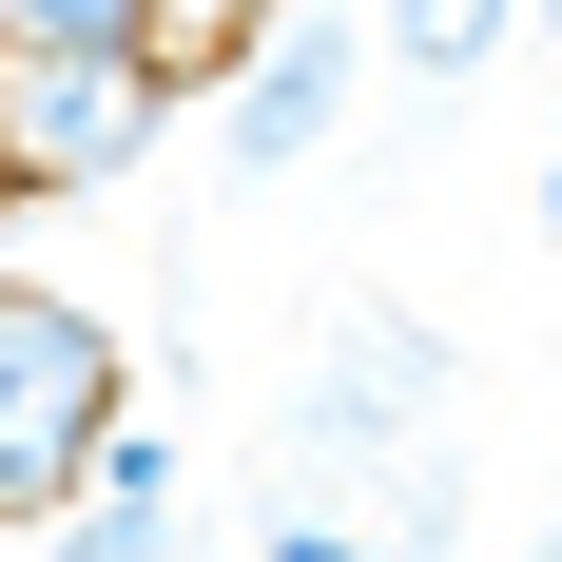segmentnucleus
<instances>
[{
	"mask_svg": "<svg viewBox=\"0 0 562 562\" xmlns=\"http://www.w3.org/2000/svg\"><path fill=\"white\" fill-rule=\"evenodd\" d=\"M175 98H194L175 40H40V58H0V194H116L175 136Z\"/></svg>",
	"mask_w": 562,
	"mask_h": 562,
	"instance_id": "f257e3e1",
	"label": "nucleus"
},
{
	"mask_svg": "<svg viewBox=\"0 0 562 562\" xmlns=\"http://www.w3.org/2000/svg\"><path fill=\"white\" fill-rule=\"evenodd\" d=\"M136 427V389H116V330L78 311V291H0V524L40 543L78 485H98V447Z\"/></svg>",
	"mask_w": 562,
	"mask_h": 562,
	"instance_id": "f03ea898",
	"label": "nucleus"
},
{
	"mask_svg": "<svg viewBox=\"0 0 562 562\" xmlns=\"http://www.w3.org/2000/svg\"><path fill=\"white\" fill-rule=\"evenodd\" d=\"M369 58H389V20H349V0H272L252 58H233V175H311V156L349 136V98H369Z\"/></svg>",
	"mask_w": 562,
	"mask_h": 562,
	"instance_id": "7ed1b4c3",
	"label": "nucleus"
},
{
	"mask_svg": "<svg viewBox=\"0 0 562 562\" xmlns=\"http://www.w3.org/2000/svg\"><path fill=\"white\" fill-rule=\"evenodd\" d=\"M427 407H447V330H427V311H349L330 369L291 389V447H311V465H369V447H407Z\"/></svg>",
	"mask_w": 562,
	"mask_h": 562,
	"instance_id": "20e7f679",
	"label": "nucleus"
},
{
	"mask_svg": "<svg viewBox=\"0 0 562 562\" xmlns=\"http://www.w3.org/2000/svg\"><path fill=\"white\" fill-rule=\"evenodd\" d=\"M20 562H175V447H156V427H116L98 485H78V505H58Z\"/></svg>",
	"mask_w": 562,
	"mask_h": 562,
	"instance_id": "39448f33",
	"label": "nucleus"
},
{
	"mask_svg": "<svg viewBox=\"0 0 562 562\" xmlns=\"http://www.w3.org/2000/svg\"><path fill=\"white\" fill-rule=\"evenodd\" d=\"M389 562H465V465H447V447L389 465Z\"/></svg>",
	"mask_w": 562,
	"mask_h": 562,
	"instance_id": "423d86ee",
	"label": "nucleus"
},
{
	"mask_svg": "<svg viewBox=\"0 0 562 562\" xmlns=\"http://www.w3.org/2000/svg\"><path fill=\"white\" fill-rule=\"evenodd\" d=\"M40 40H156V0H0V58H40Z\"/></svg>",
	"mask_w": 562,
	"mask_h": 562,
	"instance_id": "0eeeda50",
	"label": "nucleus"
},
{
	"mask_svg": "<svg viewBox=\"0 0 562 562\" xmlns=\"http://www.w3.org/2000/svg\"><path fill=\"white\" fill-rule=\"evenodd\" d=\"M252 20H272V0H156V40L194 58V78H233V58H252Z\"/></svg>",
	"mask_w": 562,
	"mask_h": 562,
	"instance_id": "6e6552de",
	"label": "nucleus"
},
{
	"mask_svg": "<svg viewBox=\"0 0 562 562\" xmlns=\"http://www.w3.org/2000/svg\"><path fill=\"white\" fill-rule=\"evenodd\" d=\"M252 562H389V543H349L330 505H291V524H252Z\"/></svg>",
	"mask_w": 562,
	"mask_h": 562,
	"instance_id": "1a4fd4ad",
	"label": "nucleus"
},
{
	"mask_svg": "<svg viewBox=\"0 0 562 562\" xmlns=\"http://www.w3.org/2000/svg\"><path fill=\"white\" fill-rule=\"evenodd\" d=\"M524 40H543V58H562V0H524Z\"/></svg>",
	"mask_w": 562,
	"mask_h": 562,
	"instance_id": "9d476101",
	"label": "nucleus"
},
{
	"mask_svg": "<svg viewBox=\"0 0 562 562\" xmlns=\"http://www.w3.org/2000/svg\"><path fill=\"white\" fill-rule=\"evenodd\" d=\"M543 233H562V156H543Z\"/></svg>",
	"mask_w": 562,
	"mask_h": 562,
	"instance_id": "9b49d317",
	"label": "nucleus"
},
{
	"mask_svg": "<svg viewBox=\"0 0 562 562\" xmlns=\"http://www.w3.org/2000/svg\"><path fill=\"white\" fill-rule=\"evenodd\" d=\"M524 562H562V524H543V543H524Z\"/></svg>",
	"mask_w": 562,
	"mask_h": 562,
	"instance_id": "f8f14e48",
	"label": "nucleus"
}]
</instances>
